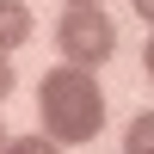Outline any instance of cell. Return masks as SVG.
<instances>
[{
  "instance_id": "1",
  "label": "cell",
  "mask_w": 154,
  "mask_h": 154,
  "mask_svg": "<svg viewBox=\"0 0 154 154\" xmlns=\"http://www.w3.org/2000/svg\"><path fill=\"white\" fill-rule=\"evenodd\" d=\"M37 117H43V130L56 148H74V142H93L99 130H105V93H99V80L86 68H49L43 80H37Z\"/></svg>"
},
{
  "instance_id": "2",
  "label": "cell",
  "mask_w": 154,
  "mask_h": 154,
  "mask_svg": "<svg viewBox=\"0 0 154 154\" xmlns=\"http://www.w3.org/2000/svg\"><path fill=\"white\" fill-rule=\"evenodd\" d=\"M56 49L68 68H86L93 74L99 62H111V49H117V25H111V12L99 6H68L56 25Z\"/></svg>"
},
{
  "instance_id": "3",
  "label": "cell",
  "mask_w": 154,
  "mask_h": 154,
  "mask_svg": "<svg viewBox=\"0 0 154 154\" xmlns=\"http://www.w3.org/2000/svg\"><path fill=\"white\" fill-rule=\"evenodd\" d=\"M25 37H31V6L25 0H0V56H12Z\"/></svg>"
},
{
  "instance_id": "4",
  "label": "cell",
  "mask_w": 154,
  "mask_h": 154,
  "mask_svg": "<svg viewBox=\"0 0 154 154\" xmlns=\"http://www.w3.org/2000/svg\"><path fill=\"white\" fill-rule=\"evenodd\" d=\"M123 154H154V111H136L123 130Z\"/></svg>"
},
{
  "instance_id": "5",
  "label": "cell",
  "mask_w": 154,
  "mask_h": 154,
  "mask_svg": "<svg viewBox=\"0 0 154 154\" xmlns=\"http://www.w3.org/2000/svg\"><path fill=\"white\" fill-rule=\"evenodd\" d=\"M6 154H62V148L49 142V136H12V142H6Z\"/></svg>"
},
{
  "instance_id": "6",
  "label": "cell",
  "mask_w": 154,
  "mask_h": 154,
  "mask_svg": "<svg viewBox=\"0 0 154 154\" xmlns=\"http://www.w3.org/2000/svg\"><path fill=\"white\" fill-rule=\"evenodd\" d=\"M12 86H19V74H12V62L0 56V105H6V99H12Z\"/></svg>"
},
{
  "instance_id": "7",
  "label": "cell",
  "mask_w": 154,
  "mask_h": 154,
  "mask_svg": "<svg viewBox=\"0 0 154 154\" xmlns=\"http://www.w3.org/2000/svg\"><path fill=\"white\" fill-rule=\"evenodd\" d=\"M130 6H136V12H142V19L154 25V0H130Z\"/></svg>"
},
{
  "instance_id": "8",
  "label": "cell",
  "mask_w": 154,
  "mask_h": 154,
  "mask_svg": "<svg viewBox=\"0 0 154 154\" xmlns=\"http://www.w3.org/2000/svg\"><path fill=\"white\" fill-rule=\"evenodd\" d=\"M142 68H148V80H154V37H148V49H142Z\"/></svg>"
},
{
  "instance_id": "9",
  "label": "cell",
  "mask_w": 154,
  "mask_h": 154,
  "mask_svg": "<svg viewBox=\"0 0 154 154\" xmlns=\"http://www.w3.org/2000/svg\"><path fill=\"white\" fill-rule=\"evenodd\" d=\"M62 6H105V0H62Z\"/></svg>"
},
{
  "instance_id": "10",
  "label": "cell",
  "mask_w": 154,
  "mask_h": 154,
  "mask_svg": "<svg viewBox=\"0 0 154 154\" xmlns=\"http://www.w3.org/2000/svg\"><path fill=\"white\" fill-rule=\"evenodd\" d=\"M6 142H12V136H6V123H0V154H6Z\"/></svg>"
}]
</instances>
